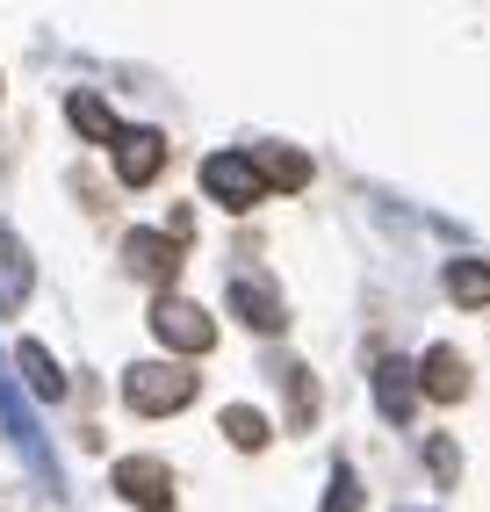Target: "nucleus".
Wrapping results in <instances>:
<instances>
[{"label":"nucleus","mask_w":490,"mask_h":512,"mask_svg":"<svg viewBox=\"0 0 490 512\" xmlns=\"http://www.w3.org/2000/svg\"><path fill=\"white\" fill-rule=\"evenodd\" d=\"M231 311L253 325V332H282V325H289V311H282V296H274L267 275H238V282H231Z\"/></svg>","instance_id":"8"},{"label":"nucleus","mask_w":490,"mask_h":512,"mask_svg":"<svg viewBox=\"0 0 490 512\" xmlns=\"http://www.w3.org/2000/svg\"><path fill=\"white\" fill-rule=\"evenodd\" d=\"M224 440H231V448H245V455H260L274 433H267V419L253 412V404H231V412H224Z\"/></svg>","instance_id":"15"},{"label":"nucleus","mask_w":490,"mask_h":512,"mask_svg":"<svg viewBox=\"0 0 490 512\" xmlns=\"http://www.w3.org/2000/svg\"><path fill=\"white\" fill-rule=\"evenodd\" d=\"M152 332H159V347H173V354H209V347H217V318H209L202 303H188V296H159L152 303Z\"/></svg>","instance_id":"3"},{"label":"nucleus","mask_w":490,"mask_h":512,"mask_svg":"<svg viewBox=\"0 0 490 512\" xmlns=\"http://www.w3.org/2000/svg\"><path fill=\"white\" fill-rule=\"evenodd\" d=\"M318 419V383H310V368H289V426L303 433Z\"/></svg>","instance_id":"16"},{"label":"nucleus","mask_w":490,"mask_h":512,"mask_svg":"<svg viewBox=\"0 0 490 512\" xmlns=\"http://www.w3.org/2000/svg\"><path fill=\"white\" fill-rule=\"evenodd\" d=\"M109 484H116L137 512H166V505H173V469H166L159 455H123Z\"/></svg>","instance_id":"5"},{"label":"nucleus","mask_w":490,"mask_h":512,"mask_svg":"<svg viewBox=\"0 0 490 512\" xmlns=\"http://www.w3.org/2000/svg\"><path fill=\"white\" fill-rule=\"evenodd\" d=\"M325 512H361V484H354V469L332 462V484H325Z\"/></svg>","instance_id":"18"},{"label":"nucleus","mask_w":490,"mask_h":512,"mask_svg":"<svg viewBox=\"0 0 490 512\" xmlns=\"http://www.w3.org/2000/svg\"><path fill=\"white\" fill-rule=\"evenodd\" d=\"M418 390L440 397V404H462L469 397V361L454 347H426V361H418Z\"/></svg>","instance_id":"9"},{"label":"nucleus","mask_w":490,"mask_h":512,"mask_svg":"<svg viewBox=\"0 0 490 512\" xmlns=\"http://www.w3.org/2000/svg\"><path fill=\"white\" fill-rule=\"evenodd\" d=\"M65 123H73L87 145H123V123L101 94H65Z\"/></svg>","instance_id":"10"},{"label":"nucleus","mask_w":490,"mask_h":512,"mask_svg":"<svg viewBox=\"0 0 490 512\" xmlns=\"http://www.w3.org/2000/svg\"><path fill=\"white\" fill-rule=\"evenodd\" d=\"M15 361H22V375H29V390H37L44 404H58L65 397V375H58V361L37 347V339H22V347H15Z\"/></svg>","instance_id":"14"},{"label":"nucleus","mask_w":490,"mask_h":512,"mask_svg":"<svg viewBox=\"0 0 490 512\" xmlns=\"http://www.w3.org/2000/svg\"><path fill=\"white\" fill-rule=\"evenodd\" d=\"M159 166H166V138H159V130H123V145H116V181H123V188H152Z\"/></svg>","instance_id":"7"},{"label":"nucleus","mask_w":490,"mask_h":512,"mask_svg":"<svg viewBox=\"0 0 490 512\" xmlns=\"http://www.w3.org/2000/svg\"><path fill=\"white\" fill-rule=\"evenodd\" d=\"M123 267L137 282H152L159 296H173V275H181V238H166V231H130L123 238Z\"/></svg>","instance_id":"4"},{"label":"nucleus","mask_w":490,"mask_h":512,"mask_svg":"<svg viewBox=\"0 0 490 512\" xmlns=\"http://www.w3.org/2000/svg\"><path fill=\"white\" fill-rule=\"evenodd\" d=\"M426 462H433V484L454 491V476H462V448H454L447 433H426Z\"/></svg>","instance_id":"17"},{"label":"nucleus","mask_w":490,"mask_h":512,"mask_svg":"<svg viewBox=\"0 0 490 512\" xmlns=\"http://www.w3.org/2000/svg\"><path fill=\"white\" fill-rule=\"evenodd\" d=\"M253 159H260V174H267V188H310V159L296 152V145H253Z\"/></svg>","instance_id":"12"},{"label":"nucleus","mask_w":490,"mask_h":512,"mask_svg":"<svg viewBox=\"0 0 490 512\" xmlns=\"http://www.w3.org/2000/svg\"><path fill=\"white\" fill-rule=\"evenodd\" d=\"M202 195L224 202L231 217H245L253 202H267V174H260L253 152H209L202 159Z\"/></svg>","instance_id":"2"},{"label":"nucleus","mask_w":490,"mask_h":512,"mask_svg":"<svg viewBox=\"0 0 490 512\" xmlns=\"http://www.w3.org/2000/svg\"><path fill=\"white\" fill-rule=\"evenodd\" d=\"M202 390V375L188 361H137L123 375V404L130 412H145V419H173V412H188Z\"/></svg>","instance_id":"1"},{"label":"nucleus","mask_w":490,"mask_h":512,"mask_svg":"<svg viewBox=\"0 0 490 512\" xmlns=\"http://www.w3.org/2000/svg\"><path fill=\"white\" fill-rule=\"evenodd\" d=\"M447 296L462 311H483L490 303V260H447Z\"/></svg>","instance_id":"13"},{"label":"nucleus","mask_w":490,"mask_h":512,"mask_svg":"<svg viewBox=\"0 0 490 512\" xmlns=\"http://www.w3.org/2000/svg\"><path fill=\"white\" fill-rule=\"evenodd\" d=\"M375 412L390 426H411V412H418V361H397V354L375 361Z\"/></svg>","instance_id":"6"},{"label":"nucleus","mask_w":490,"mask_h":512,"mask_svg":"<svg viewBox=\"0 0 490 512\" xmlns=\"http://www.w3.org/2000/svg\"><path fill=\"white\" fill-rule=\"evenodd\" d=\"M29 303V253H22V238L0 224V311H22Z\"/></svg>","instance_id":"11"}]
</instances>
